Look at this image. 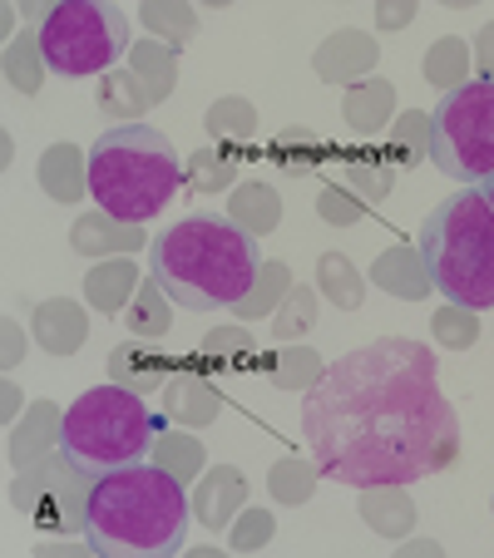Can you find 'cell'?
<instances>
[{"label": "cell", "mask_w": 494, "mask_h": 558, "mask_svg": "<svg viewBox=\"0 0 494 558\" xmlns=\"http://www.w3.org/2000/svg\"><path fill=\"white\" fill-rule=\"evenodd\" d=\"M302 435L337 485H410L460 454V421L441 396L431 347L386 337L326 366L306 390Z\"/></svg>", "instance_id": "cell-1"}, {"label": "cell", "mask_w": 494, "mask_h": 558, "mask_svg": "<svg viewBox=\"0 0 494 558\" xmlns=\"http://www.w3.org/2000/svg\"><path fill=\"white\" fill-rule=\"evenodd\" d=\"M193 499L183 480L158 470L154 460L95 480L85 509V544L99 558H169L189 544Z\"/></svg>", "instance_id": "cell-2"}, {"label": "cell", "mask_w": 494, "mask_h": 558, "mask_svg": "<svg viewBox=\"0 0 494 558\" xmlns=\"http://www.w3.org/2000/svg\"><path fill=\"white\" fill-rule=\"evenodd\" d=\"M257 272H263L257 238H248L238 222L218 213H189L148 243V277L183 312L238 306L253 292Z\"/></svg>", "instance_id": "cell-3"}, {"label": "cell", "mask_w": 494, "mask_h": 558, "mask_svg": "<svg viewBox=\"0 0 494 558\" xmlns=\"http://www.w3.org/2000/svg\"><path fill=\"white\" fill-rule=\"evenodd\" d=\"M183 189V163L173 154V144L148 124H119L105 129L89 148V193L95 203L119 222H138L173 203V193Z\"/></svg>", "instance_id": "cell-4"}, {"label": "cell", "mask_w": 494, "mask_h": 558, "mask_svg": "<svg viewBox=\"0 0 494 558\" xmlns=\"http://www.w3.org/2000/svg\"><path fill=\"white\" fill-rule=\"evenodd\" d=\"M421 257L431 287L450 306H494V208L480 189H460L435 203L421 222Z\"/></svg>", "instance_id": "cell-5"}, {"label": "cell", "mask_w": 494, "mask_h": 558, "mask_svg": "<svg viewBox=\"0 0 494 558\" xmlns=\"http://www.w3.org/2000/svg\"><path fill=\"white\" fill-rule=\"evenodd\" d=\"M169 425V415H158L148 396L124 386H95L64 411L60 454L85 474V480H105V474L138 464L154 454L158 430Z\"/></svg>", "instance_id": "cell-6"}, {"label": "cell", "mask_w": 494, "mask_h": 558, "mask_svg": "<svg viewBox=\"0 0 494 558\" xmlns=\"http://www.w3.org/2000/svg\"><path fill=\"white\" fill-rule=\"evenodd\" d=\"M40 54L45 70L55 74H109L119 64V54H129V21L119 5H99V0H64L50 5L40 25Z\"/></svg>", "instance_id": "cell-7"}, {"label": "cell", "mask_w": 494, "mask_h": 558, "mask_svg": "<svg viewBox=\"0 0 494 558\" xmlns=\"http://www.w3.org/2000/svg\"><path fill=\"white\" fill-rule=\"evenodd\" d=\"M431 163L445 179L484 183L494 179V85L474 80L441 95L431 114Z\"/></svg>", "instance_id": "cell-8"}, {"label": "cell", "mask_w": 494, "mask_h": 558, "mask_svg": "<svg viewBox=\"0 0 494 558\" xmlns=\"http://www.w3.org/2000/svg\"><path fill=\"white\" fill-rule=\"evenodd\" d=\"M89 489H95V480H85V474L55 450V454H45V460L25 464V470H15L11 499L45 534H55V529H60V534H85Z\"/></svg>", "instance_id": "cell-9"}, {"label": "cell", "mask_w": 494, "mask_h": 558, "mask_svg": "<svg viewBox=\"0 0 494 558\" xmlns=\"http://www.w3.org/2000/svg\"><path fill=\"white\" fill-rule=\"evenodd\" d=\"M376 54L381 45L371 40L366 31H337V35H326L322 45H316L312 54V70L322 74V85H357V80H366L371 70H376Z\"/></svg>", "instance_id": "cell-10"}, {"label": "cell", "mask_w": 494, "mask_h": 558, "mask_svg": "<svg viewBox=\"0 0 494 558\" xmlns=\"http://www.w3.org/2000/svg\"><path fill=\"white\" fill-rule=\"evenodd\" d=\"M242 505H248V480H242L238 464H218V470H208L198 480V489H193V519H198L203 529H228L232 519L242 514Z\"/></svg>", "instance_id": "cell-11"}, {"label": "cell", "mask_w": 494, "mask_h": 558, "mask_svg": "<svg viewBox=\"0 0 494 558\" xmlns=\"http://www.w3.org/2000/svg\"><path fill=\"white\" fill-rule=\"evenodd\" d=\"M222 411V390L213 380L193 376V371H173L169 386H164V415L169 425H183V430H203L213 425Z\"/></svg>", "instance_id": "cell-12"}, {"label": "cell", "mask_w": 494, "mask_h": 558, "mask_svg": "<svg viewBox=\"0 0 494 558\" xmlns=\"http://www.w3.org/2000/svg\"><path fill=\"white\" fill-rule=\"evenodd\" d=\"M371 282L381 287V292L400 296V302H421V296H431V272H425V257L421 247H410V243H396L386 247V253L376 257V267H371Z\"/></svg>", "instance_id": "cell-13"}, {"label": "cell", "mask_w": 494, "mask_h": 558, "mask_svg": "<svg viewBox=\"0 0 494 558\" xmlns=\"http://www.w3.org/2000/svg\"><path fill=\"white\" fill-rule=\"evenodd\" d=\"M138 243H144V228L138 222H119L109 218L105 208L95 213H80L70 228V247L85 257H105V253H138Z\"/></svg>", "instance_id": "cell-14"}, {"label": "cell", "mask_w": 494, "mask_h": 558, "mask_svg": "<svg viewBox=\"0 0 494 558\" xmlns=\"http://www.w3.org/2000/svg\"><path fill=\"white\" fill-rule=\"evenodd\" d=\"M173 371H179L173 366V356L144 351L138 341H119V347L109 351V376H115V386L138 390V396H154L158 386H169Z\"/></svg>", "instance_id": "cell-15"}, {"label": "cell", "mask_w": 494, "mask_h": 558, "mask_svg": "<svg viewBox=\"0 0 494 558\" xmlns=\"http://www.w3.org/2000/svg\"><path fill=\"white\" fill-rule=\"evenodd\" d=\"M85 337H89V322L74 302L50 296V302L35 306V341H40L50 356H74V351L85 347Z\"/></svg>", "instance_id": "cell-16"}, {"label": "cell", "mask_w": 494, "mask_h": 558, "mask_svg": "<svg viewBox=\"0 0 494 558\" xmlns=\"http://www.w3.org/2000/svg\"><path fill=\"white\" fill-rule=\"evenodd\" d=\"M60 435H64L60 411H55L50 401H35L31 411H25V421L11 430V464H15V470H25V464L55 454V450H60Z\"/></svg>", "instance_id": "cell-17"}, {"label": "cell", "mask_w": 494, "mask_h": 558, "mask_svg": "<svg viewBox=\"0 0 494 558\" xmlns=\"http://www.w3.org/2000/svg\"><path fill=\"white\" fill-rule=\"evenodd\" d=\"M361 519L386 538H406L415 529V499L406 485H366L361 489Z\"/></svg>", "instance_id": "cell-18"}, {"label": "cell", "mask_w": 494, "mask_h": 558, "mask_svg": "<svg viewBox=\"0 0 494 558\" xmlns=\"http://www.w3.org/2000/svg\"><path fill=\"white\" fill-rule=\"evenodd\" d=\"M129 70H134V80L144 85V99H148V109H154L179 85V50L164 40H144L129 50Z\"/></svg>", "instance_id": "cell-19"}, {"label": "cell", "mask_w": 494, "mask_h": 558, "mask_svg": "<svg viewBox=\"0 0 494 558\" xmlns=\"http://www.w3.org/2000/svg\"><path fill=\"white\" fill-rule=\"evenodd\" d=\"M341 109H347V124L357 134H381V129H390V114H396V85L381 80V74H366L347 89Z\"/></svg>", "instance_id": "cell-20"}, {"label": "cell", "mask_w": 494, "mask_h": 558, "mask_svg": "<svg viewBox=\"0 0 494 558\" xmlns=\"http://www.w3.org/2000/svg\"><path fill=\"white\" fill-rule=\"evenodd\" d=\"M40 189L55 203H80L89 193V163L74 144H50L40 158Z\"/></svg>", "instance_id": "cell-21"}, {"label": "cell", "mask_w": 494, "mask_h": 558, "mask_svg": "<svg viewBox=\"0 0 494 558\" xmlns=\"http://www.w3.org/2000/svg\"><path fill=\"white\" fill-rule=\"evenodd\" d=\"M138 282H144V277H138V267L119 257V263H99L95 272L85 277V296H89V306H95V312L115 316V312H124V306L134 302Z\"/></svg>", "instance_id": "cell-22"}, {"label": "cell", "mask_w": 494, "mask_h": 558, "mask_svg": "<svg viewBox=\"0 0 494 558\" xmlns=\"http://www.w3.org/2000/svg\"><path fill=\"white\" fill-rule=\"evenodd\" d=\"M95 105H99V114L119 129V124H138L148 99H144V85L134 80V70H109V74H99Z\"/></svg>", "instance_id": "cell-23"}, {"label": "cell", "mask_w": 494, "mask_h": 558, "mask_svg": "<svg viewBox=\"0 0 494 558\" xmlns=\"http://www.w3.org/2000/svg\"><path fill=\"white\" fill-rule=\"evenodd\" d=\"M390 169H415L431 158V114L421 109H406L400 119H390L386 129V154H381Z\"/></svg>", "instance_id": "cell-24"}, {"label": "cell", "mask_w": 494, "mask_h": 558, "mask_svg": "<svg viewBox=\"0 0 494 558\" xmlns=\"http://www.w3.org/2000/svg\"><path fill=\"white\" fill-rule=\"evenodd\" d=\"M228 218L238 222L248 238H267V232L282 222V203H277V193L267 189V183H238L232 189V203H228Z\"/></svg>", "instance_id": "cell-25"}, {"label": "cell", "mask_w": 494, "mask_h": 558, "mask_svg": "<svg viewBox=\"0 0 494 558\" xmlns=\"http://www.w3.org/2000/svg\"><path fill=\"white\" fill-rule=\"evenodd\" d=\"M148 460H154L158 470H169L173 480H198V474H203V460H208V454H203V440H193L183 425H173V430L164 425Z\"/></svg>", "instance_id": "cell-26"}, {"label": "cell", "mask_w": 494, "mask_h": 558, "mask_svg": "<svg viewBox=\"0 0 494 558\" xmlns=\"http://www.w3.org/2000/svg\"><path fill=\"white\" fill-rule=\"evenodd\" d=\"M263 361H267V380H273L277 390H312L316 380L326 376V361L316 356L312 347H287Z\"/></svg>", "instance_id": "cell-27"}, {"label": "cell", "mask_w": 494, "mask_h": 558, "mask_svg": "<svg viewBox=\"0 0 494 558\" xmlns=\"http://www.w3.org/2000/svg\"><path fill=\"white\" fill-rule=\"evenodd\" d=\"M316 282H322L326 302H337L341 312H357V306L366 302V282H361L357 267H351L341 253H322V257H316Z\"/></svg>", "instance_id": "cell-28"}, {"label": "cell", "mask_w": 494, "mask_h": 558, "mask_svg": "<svg viewBox=\"0 0 494 558\" xmlns=\"http://www.w3.org/2000/svg\"><path fill=\"white\" fill-rule=\"evenodd\" d=\"M316 480H322L316 460H302V454H287V460H277L273 470H267V489H273L277 505H306Z\"/></svg>", "instance_id": "cell-29"}, {"label": "cell", "mask_w": 494, "mask_h": 558, "mask_svg": "<svg viewBox=\"0 0 494 558\" xmlns=\"http://www.w3.org/2000/svg\"><path fill=\"white\" fill-rule=\"evenodd\" d=\"M129 327H134V337H164L173 327V302L154 277H144L134 302H129Z\"/></svg>", "instance_id": "cell-30"}, {"label": "cell", "mask_w": 494, "mask_h": 558, "mask_svg": "<svg viewBox=\"0 0 494 558\" xmlns=\"http://www.w3.org/2000/svg\"><path fill=\"white\" fill-rule=\"evenodd\" d=\"M470 74V45L460 40V35H445V40H435L431 45V54H425V80H431L435 89H460V85H470L465 80Z\"/></svg>", "instance_id": "cell-31"}, {"label": "cell", "mask_w": 494, "mask_h": 558, "mask_svg": "<svg viewBox=\"0 0 494 558\" xmlns=\"http://www.w3.org/2000/svg\"><path fill=\"white\" fill-rule=\"evenodd\" d=\"M208 134L222 138V144H238L248 148L257 138V109L248 105V99H218V105L208 109Z\"/></svg>", "instance_id": "cell-32"}, {"label": "cell", "mask_w": 494, "mask_h": 558, "mask_svg": "<svg viewBox=\"0 0 494 558\" xmlns=\"http://www.w3.org/2000/svg\"><path fill=\"white\" fill-rule=\"evenodd\" d=\"M5 80H11L21 95H35L45 80V54H40V35L25 31L5 45Z\"/></svg>", "instance_id": "cell-33"}, {"label": "cell", "mask_w": 494, "mask_h": 558, "mask_svg": "<svg viewBox=\"0 0 494 558\" xmlns=\"http://www.w3.org/2000/svg\"><path fill=\"white\" fill-rule=\"evenodd\" d=\"M292 292V272H287L282 263H263V272H257V282H253V292L242 296L232 312H238V322H257V316H267L282 296Z\"/></svg>", "instance_id": "cell-34"}, {"label": "cell", "mask_w": 494, "mask_h": 558, "mask_svg": "<svg viewBox=\"0 0 494 558\" xmlns=\"http://www.w3.org/2000/svg\"><path fill=\"white\" fill-rule=\"evenodd\" d=\"M238 173V158L222 154V148H198V154L183 163V189L189 193H218L232 183Z\"/></svg>", "instance_id": "cell-35"}, {"label": "cell", "mask_w": 494, "mask_h": 558, "mask_svg": "<svg viewBox=\"0 0 494 558\" xmlns=\"http://www.w3.org/2000/svg\"><path fill=\"white\" fill-rule=\"evenodd\" d=\"M144 25L158 35L164 45H173L179 50L183 40H189L193 31H198V15H193V5H173V0H148L144 5Z\"/></svg>", "instance_id": "cell-36"}, {"label": "cell", "mask_w": 494, "mask_h": 558, "mask_svg": "<svg viewBox=\"0 0 494 558\" xmlns=\"http://www.w3.org/2000/svg\"><path fill=\"white\" fill-rule=\"evenodd\" d=\"M273 158H277V169L282 173L302 179V173H312L316 163H322V144H316L306 129H287V134L273 138Z\"/></svg>", "instance_id": "cell-37"}, {"label": "cell", "mask_w": 494, "mask_h": 558, "mask_svg": "<svg viewBox=\"0 0 494 558\" xmlns=\"http://www.w3.org/2000/svg\"><path fill=\"white\" fill-rule=\"evenodd\" d=\"M312 327H316V292L312 287H292V292L282 296V306H277V322H273L277 341H292Z\"/></svg>", "instance_id": "cell-38"}, {"label": "cell", "mask_w": 494, "mask_h": 558, "mask_svg": "<svg viewBox=\"0 0 494 558\" xmlns=\"http://www.w3.org/2000/svg\"><path fill=\"white\" fill-rule=\"evenodd\" d=\"M203 356H213L218 366H228V371H242V361H263L257 356V347H253V337L242 327H218V331H208L203 337Z\"/></svg>", "instance_id": "cell-39"}, {"label": "cell", "mask_w": 494, "mask_h": 558, "mask_svg": "<svg viewBox=\"0 0 494 558\" xmlns=\"http://www.w3.org/2000/svg\"><path fill=\"white\" fill-rule=\"evenodd\" d=\"M431 327H435V341H441V347H455V351H465V347H474V341H480V316H474L470 306H450V302H445L441 312L431 316Z\"/></svg>", "instance_id": "cell-40"}, {"label": "cell", "mask_w": 494, "mask_h": 558, "mask_svg": "<svg viewBox=\"0 0 494 558\" xmlns=\"http://www.w3.org/2000/svg\"><path fill=\"white\" fill-rule=\"evenodd\" d=\"M347 183L366 203H381L390 193V183H396V169H390L386 158H351V163H347Z\"/></svg>", "instance_id": "cell-41"}, {"label": "cell", "mask_w": 494, "mask_h": 558, "mask_svg": "<svg viewBox=\"0 0 494 558\" xmlns=\"http://www.w3.org/2000/svg\"><path fill=\"white\" fill-rule=\"evenodd\" d=\"M273 529H277V519L267 514V509H248V514L232 519V548H238V554H253V548H263L267 538H273Z\"/></svg>", "instance_id": "cell-42"}, {"label": "cell", "mask_w": 494, "mask_h": 558, "mask_svg": "<svg viewBox=\"0 0 494 558\" xmlns=\"http://www.w3.org/2000/svg\"><path fill=\"white\" fill-rule=\"evenodd\" d=\"M316 213H322L326 222H337V228H351V222L366 218V203H357L351 193H341L337 183H326L322 198H316Z\"/></svg>", "instance_id": "cell-43"}, {"label": "cell", "mask_w": 494, "mask_h": 558, "mask_svg": "<svg viewBox=\"0 0 494 558\" xmlns=\"http://www.w3.org/2000/svg\"><path fill=\"white\" fill-rule=\"evenodd\" d=\"M474 70H480V80H490L494 85V21L474 35Z\"/></svg>", "instance_id": "cell-44"}, {"label": "cell", "mask_w": 494, "mask_h": 558, "mask_svg": "<svg viewBox=\"0 0 494 558\" xmlns=\"http://www.w3.org/2000/svg\"><path fill=\"white\" fill-rule=\"evenodd\" d=\"M406 21H415V5H410V0H390V5H376V25H381V31H400Z\"/></svg>", "instance_id": "cell-45"}, {"label": "cell", "mask_w": 494, "mask_h": 558, "mask_svg": "<svg viewBox=\"0 0 494 558\" xmlns=\"http://www.w3.org/2000/svg\"><path fill=\"white\" fill-rule=\"evenodd\" d=\"M415 554H441V544H415V548H406L400 558H415Z\"/></svg>", "instance_id": "cell-46"}, {"label": "cell", "mask_w": 494, "mask_h": 558, "mask_svg": "<svg viewBox=\"0 0 494 558\" xmlns=\"http://www.w3.org/2000/svg\"><path fill=\"white\" fill-rule=\"evenodd\" d=\"M480 193H484V203L494 208V179H484V183H480Z\"/></svg>", "instance_id": "cell-47"}]
</instances>
